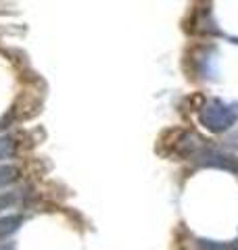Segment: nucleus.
Wrapping results in <instances>:
<instances>
[{
    "instance_id": "f257e3e1",
    "label": "nucleus",
    "mask_w": 238,
    "mask_h": 250,
    "mask_svg": "<svg viewBox=\"0 0 238 250\" xmlns=\"http://www.w3.org/2000/svg\"><path fill=\"white\" fill-rule=\"evenodd\" d=\"M236 119H238V113L234 111V106H228L217 98L203 104L201 111H198V121L211 134H224L230 127H234Z\"/></svg>"
},
{
    "instance_id": "f03ea898",
    "label": "nucleus",
    "mask_w": 238,
    "mask_h": 250,
    "mask_svg": "<svg viewBox=\"0 0 238 250\" xmlns=\"http://www.w3.org/2000/svg\"><path fill=\"white\" fill-rule=\"evenodd\" d=\"M190 159H192V163L196 167L221 169V171H228V173H232V175H238V156L236 154L217 150V148H211V146H203L201 150H196Z\"/></svg>"
},
{
    "instance_id": "7ed1b4c3",
    "label": "nucleus",
    "mask_w": 238,
    "mask_h": 250,
    "mask_svg": "<svg viewBox=\"0 0 238 250\" xmlns=\"http://www.w3.org/2000/svg\"><path fill=\"white\" fill-rule=\"evenodd\" d=\"M205 54H201V57H196V65H198V71H201L203 77H207V80H211V77L217 75V54L213 48H205L203 50Z\"/></svg>"
},
{
    "instance_id": "20e7f679",
    "label": "nucleus",
    "mask_w": 238,
    "mask_h": 250,
    "mask_svg": "<svg viewBox=\"0 0 238 250\" xmlns=\"http://www.w3.org/2000/svg\"><path fill=\"white\" fill-rule=\"evenodd\" d=\"M196 250H238V238L236 240H209L198 238L194 242Z\"/></svg>"
},
{
    "instance_id": "39448f33",
    "label": "nucleus",
    "mask_w": 238,
    "mask_h": 250,
    "mask_svg": "<svg viewBox=\"0 0 238 250\" xmlns=\"http://www.w3.org/2000/svg\"><path fill=\"white\" fill-rule=\"evenodd\" d=\"M23 221H25L23 215H6V217L0 219V240L13 236L15 231H19Z\"/></svg>"
},
{
    "instance_id": "423d86ee",
    "label": "nucleus",
    "mask_w": 238,
    "mask_h": 250,
    "mask_svg": "<svg viewBox=\"0 0 238 250\" xmlns=\"http://www.w3.org/2000/svg\"><path fill=\"white\" fill-rule=\"evenodd\" d=\"M19 179V169L15 165H0V188L9 186Z\"/></svg>"
},
{
    "instance_id": "0eeeda50",
    "label": "nucleus",
    "mask_w": 238,
    "mask_h": 250,
    "mask_svg": "<svg viewBox=\"0 0 238 250\" xmlns=\"http://www.w3.org/2000/svg\"><path fill=\"white\" fill-rule=\"evenodd\" d=\"M13 152H15V142H13V138L0 136V161L11 159Z\"/></svg>"
},
{
    "instance_id": "6e6552de",
    "label": "nucleus",
    "mask_w": 238,
    "mask_h": 250,
    "mask_svg": "<svg viewBox=\"0 0 238 250\" xmlns=\"http://www.w3.org/2000/svg\"><path fill=\"white\" fill-rule=\"evenodd\" d=\"M15 202H17V196L13 192H6V194H0V213L6 208H11Z\"/></svg>"
},
{
    "instance_id": "1a4fd4ad",
    "label": "nucleus",
    "mask_w": 238,
    "mask_h": 250,
    "mask_svg": "<svg viewBox=\"0 0 238 250\" xmlns=\"http://www.w3.org/2000/svg\"><path fill=\"white\" fill-rule=\"evenodd\" d=\"M0 250H15L13 244H0Z\"/></svg>"
},
{
    "instance_id": "9d476101",
    "label": "nucleus",
    "mask_w": 238,
    "mask_h": 250,
    "mask_svg": "<svg viewBox=\"0 0 238 250\" xmlns=\"http://www.w3.org/2000/svg\"><path fill=\"white\" fill-rule=\"evenodd\" d=\"M228 40H230V42H234V44H238V38H236V36H230Z\"/></svg>"
},
{
    "instance_id": "9b49d317",
    "label": "nucleus",
    "mask_w": 238,
    "mask_h": 250,
    "mask_svg": "<svg viewBox=\"0 0 238 250\" xmlns=\"http://www.w3.org/2000/svg\"><path fill=\"white\" fill-rule=\"evenodd\" d=\"M234 111H236V113H238V103H236V104H234Z\"/></svg>"
}]
</instances>
